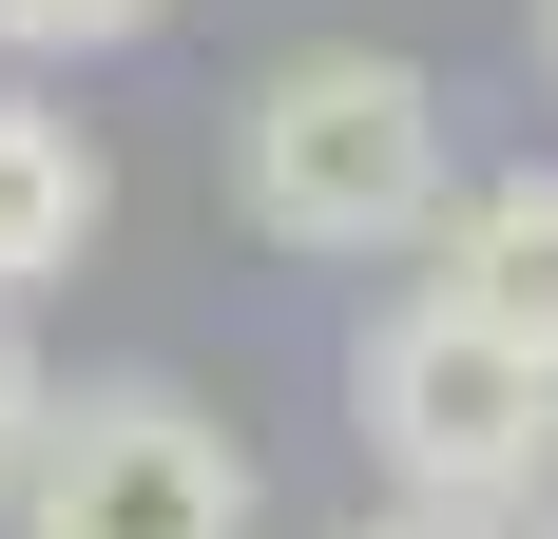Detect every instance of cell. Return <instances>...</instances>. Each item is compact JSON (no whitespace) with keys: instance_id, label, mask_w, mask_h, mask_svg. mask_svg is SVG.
Masks as SVG:
<instances>
[{"instance_id":"cell-1","label":"cell","mask_w":558,"mask_h":539,"mask_svg":"<svg viewBox=\"0 0 558 539\" xmlns=\"http://www.w3.org/2000/svg\"><path fill=\"white\" fill-rule=\"evenodd\" d=\"M231 193H251L270 251L386 270V251H424V213L462 193V155H444V97H424L404 58L328 39V58H270V77L231 97Z\"/></svg>"},{"instance_id":"cell-2","label":"cell","mask_w":558,"mask_h":539,"mask_svg":"<svg viewBox=\"0 0 558 539\" xmlns=\"http://www.w3.org/2000/svg\"><path fill=\"white\" fill-rule=\"evenodd\" d=\"M347 405H366V463L404 501H444V520H539L558 501V367L501 347V327H462L444 289H404L366 327Z\"/></svg>"},{"instance_id":"cell-3","label":"cell","mask_w":558,"mask_h":539,"mask_svg":"<svg viewBox=\"0 0 558 539\" xmlns=\"http://www.w3.org/2000/svg\"><path fill=\"white\" fill-rule=\"evenodd\" d=\"M0 520L20 539H251V443L193 385H58Z\"/></svg>"},{"instance_id":"cell-4","label":"cell","mask_w":558,"mask_h":539,"mask_svg":"<svg viewBox=\"0 0 558 539\" xmlns=\"http://www.w3.org/2000/svg\"><path fill=\"white\" fill-rule=\"evenodd\" d=\"M424 289H444L462 327H501V347H539V367H558V155L462 173L444 213H424Z\"/></svg>"},{"instance_id":"cell-5","label":"cell","mask_w":558,"mask_h":539,"mask_svg":"<svg viewBox=\"0 0 558 539\" xmlns=\"http://www.w3.org/2000/svg\"><path fill=\"white\" fill-rule=\"evenodd\" d=\"M97 135H77V116H39L20 97V77H0V309H20V289H58V270L97 251Z\"/></svg>"},{"instance_id":"cell-6","label":"cell","mask_w":558,"mask_h":539,"mask_svg":"<svg viewBox=\"0 0 558 539\" xmlns=\"http://www.w3.org/2000/svg\"><path fill=\"white\" fill-rule=\"evenodd\" d=\"M173 0H0V58H135Z\"/></svg>"},{"instance_id":"cell-7","label":"cell","mask_w":558,"mask_h":539,"mask_svg":"<svg viewBox=\"0 0 558 539\" xmlns=\"http://www.w3.org/2000/svg\"><path fill=\"white\" fill-rule=\"evenodd\" d=\"M39 405H58V385H39V347H20V309H0V482H20V443H39Z\"/></svg>"},{"instance_id":"cell-8","label":"cell","mask_w":558,"mask_h":539,"mask_svg":"<svg viewBox=\"0 0 558 539\" xmlns=\"http://www.w3.org/2000/svg\"><path fill=\"white\" fill-rule=\"evenodd\" d=\"M347 539H501V520H444V501H386V520H347Z\"/></svg>"},{"instance_id":"cell-9","label":"cell","mask_w":558,"mask_h":539,"mask_svg":"<svg viewBox=\"0 0 558 539\" xmlns=\"http://www.w3.org/2000/svg\"><path fill=\"white\" fill-rule=\"evenodd\" d=\"M520 20H539V77H558V0H520Z\"/></svg>"},{"instance_id":"cell-10","label":"cell","mask_w":558,"mask_h":539,"mask_svg":"<svg viewBox=\"0 0 558 539\" xmlns=\"http://www.w3.org/2000/svg\"><path fill=\"white\" fill-rule=\"evenodd\" d=\"M539 539H558V520H539Z\"/></svg>"}]
</instances>
